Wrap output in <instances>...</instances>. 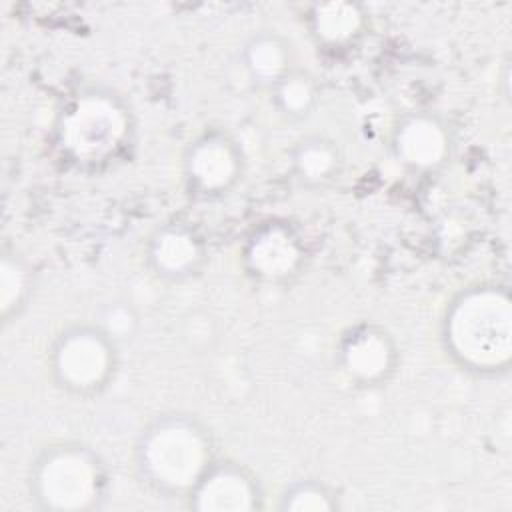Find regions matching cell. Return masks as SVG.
Returning <instances> with one entry per match:
<instances>
[{
  "mask_svg": "<svg viewBox=\"0 0 512 512\" xmlns=\"http://www.w3.org/2000/svg\"><path fill=\"white\" fill-rule=\"evenodd\" d=\"M312 96H314L312 84L302 76H292V78L284 80L278 90V100H280L282 108L292 114H300V112L308 110Z\"/></svg>",
  "mask_w": 512,
  "mask_h": 512,
  "instance_id": "obj_16",
  "label": "cell"
},
{
  "mask_svg": "<svg viewBox=\"0 0 512 512\" xmlns=\"http://www.w3.org/2000/svg\"><path fill=\"white\" fill-rule=\"evenodd\" d=\"M152 256L158 268L178 274L198 260V244L184 230H164L154 242Z\"/></svg>",
  "mask_w": 512,
  "mask_h": 512,
  "instance_id": "obj_12",
  "label": "cell"
},
{
  "mask_svg": "<svg viewBox=\"0 0 512 512\" xmlns=\"http://www.w3.org/2000/svg\"><path fill=\"white\" fill-rule=\"evenodd\" d=\"M208 448L198 430L184 422L158 426L144 444V464L152 478L172 490H184L204 472Z\"/></svg>",
  "mask_w": 512,
  "mask_h": 512,
  "instance_id": "obj_2",
  "label": "cell"
},
{
  "mask_svg": "<svg viewBox=\"0 0 512 512\" xmlns=\"http://www.w3.org/2000/svg\"><path fill=\"white\" fill-rule=\"evenodd\" d=\"M104 326L114 336H126V334H130V330L134 326V316H132V312L128 308L116 306V308H110L106 312Z\"/></svg>",
  "mask_w": 512,
  "mask_h": 512,
  "instance_id": "obj_18",
  "label": "cell"
},
{
  "mask_svg": "<svg viewBox=\"0 0 512 512\" xmlns=\"http://www.w3.org/2000/svg\"><path fill=\"white\" fill-rule=\"evenodd\" d=\"M126 134L124 112L106 96H86L62 122V142L78 160H100L116 150Z\"/></svg>",
  "mask_w": 512,
  "mask_h": 512,
  "instance_id": "obj_3",
  "label": "cell"
},
{
  "mask_svg": "<svg viewBox=\"0 0 512 512\" xmlns=\"http://www.w3.org/2000/svg\"><path fill=\"white\" fill-rule=\"evenodd\" d=\"M190 172L204 190H220L236 174V156L226 142L206 140L192 150Z\"/></svg>",
  "mask_w": 512,
  "mask_h": 512,
  "instance_id": "obj_9",
  "label": "cell"
},
{
  "mask_svg": "<svg viewBox=\"0 0 512 512\" xmlns=\"http://www.w3.org/2000/svg\"><path fill=\"white\" fill-rule=\"evenodd\" d=\"M110 368L108 344L92 334L78 332L62 340L56 352V372L72 388H92L100 384Z\"/></svg>",
  "mask_w": 512,
  "mask_h": 512,
  "instance_id": "obj_5",
  "label": "cell"
},
{
  "mask_svg": "<svg viewBox=\"0 0 512 512\" xmlns=\"http://www.w3.org/2000/svg\"><path fill=\"white\" fill-rule=\"evenodd\" d=\"M362 14L356 4L334 0L318 4L314 10L316 34L326 42H346L358 34Z\"/></svg>",
  "mask_w": 512,
  "mask_h": 512,
  "instance_id": "obj_11",
  "label": "cell"
},
{
  "mask_svg": "<svg viewBox=\"0 0 512 512\" xmlns=\"http://www.w3.org/2000/svg\"><path fill=\"white\" fill-rule=\"evenodd\" d=\"M286 508L294 510V512H326V510H330V502L326 500V496L320 490L300 488L286 502Z\"/></svg>",
  "mask_w": 512,
  "mask_h": 512,
  "instance_id": "obj_17",
  "label": "cell"
},
{
  "mask_svg": "<svg viewBox=\"0 0 512 512\" xmlns=\"http://www.w3.org/2000/svg\"><path fill=\"white\" fill-rule=\"evenodd\" d=\"M300 260V248L296 240L282 228H266L260 232L248 248L250 266L268 278L290 274Z\"/></svg>",
  "mask_w": 512,
  "mask_h": 512,
  "instance_id": "obj_7",
  "label": "cell"
},
{
  "mask_svg": "<svg viewBox=\"0 0 512 512\" xmlns=\"http://www.w3.org/2000/svg\"><path fill=\"white\" fill-rule=\"evenodd\" d=\"M98 490L94 462L78 450H60L42 464L38 472V492L54 510H82Z\"/></svg>",
  "mask_w": 512,
  "mask_h": 512,
  "instance_id": "obj_4",
  "label": "cell"
},
{
  "mask_svg": "<svg viewBox=\"0 0 512 512\" xmlns=\"http://www.w3.org/2000/svg\"><path fill=\"white\" fill-rule=\"evenodd\" d=\"M392 360V348L388 340L372 330L352 336L344 348L346 368L362 380L380 378Z\"/></svg>",
  "mask_w": 512,
  "mask_h": 512,
  "instance_id": "obj_10",
  "label": "cell"
},
{
  "mask_svg": "<svg viewBox=\"0 0 512 512\" xmlns=\"http://www.w3.org/2000/svg\"><path fill=\"white\" fill-rule=\"evenodd\" d=\"M448 142L444 128L426 116L408 120L398 134V150L402 158L414 166H436L446 154Z\"/></svg>",
  "mask_w": 512,
  "mask_h": 512,
  "instance_id": "obj_8",
  "label": "cell"
},
{
  "mask_svg": "<svg viewBox=\"0 0 512 512\" xmlns=\"http://www.w3.org/2000/svg\"><path fill=\"white\" fill-rule=\"evenodd\" d=\"M286 64V52L274 38H258L248 48L250 70L264 80L276 78Z\"/></svg>",
  "mask_w": 512,
  "mask_h": 512,
  "instance_id": "obj_13",
  "label": "cell"
},
{
  "mask_svg": "<svg viewBox=\"0 0 512 512\" xmlns=\"http://www.w3.org/2000/svg\"><path fill=\"white\" fill-rule=\"evenodd\" d=\"M252 506V486L234 470L210 474L196 492V508L202 512H246Z\"/></svg>",
  "mask_w": 512,
  "mask_h": 512,
  "instance_id": "obj_6",
  "label": "cell"
},
{
  "mask_svg": "<svg viewBox=\"0 0 512 512\" xmlns=\"http://www.w3.org/2000/svg\"><path fill=\"white\" fill-rule=\"evenodd\" d=\"M26 284V274L18 262H12L8 258L0 264V308L2 312H8L22 296Z\"/></svg>",
  "mask_w": 512,
  "mask_h": 512,
  "instance_id": "obj_15",
  "label": "cell"
},
{
  "mask_svg": "<svg viewBox=\"0 0 512 512\" xmlns=\"http://www.w3.org/2000/svg\"><path fill=\"white\" fill-rule=\"evenodd\" d=\"M448 340L466 364L500 368L512 356V304L500 290H474L458 300L448 318Z\"/></svg>",
  "mask_w": 512,
  "mask_h": 512,
  "instance_id": "obj_1",
  "label": "cell"
},
{
  "mask_svg": "<svg viewBox=\"0 0 512 512\" xmlns=\"http://www.w3.org/2000/svg\"><path fill=\"white\" fill-rule=\"evenodd\" d=\"M296 164H298V170L304 178L320 180V178H324L332 172L334 154L326 144L312 142V144L300 148V152L296 156Z\"/></svg>",
  "mask_w": 512,
  "mask_h": 512,
  "instance_id": "obj_14",
  "label": "cell"
}]
</instances>
